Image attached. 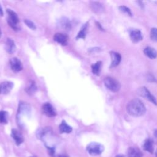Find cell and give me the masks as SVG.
Masks as SVG:
<instances>
[{
	"label": "cell",
	"mask_w": 157,
	"mask_h": 157,
	"mask_svg": "<svg viewBox=\"0 0 157 157\" xmlns=\"http://www.w3.org/2000/svg\"><path fill=\"white\" fill-rule=\"evenodd\" d=\"M126 110L129 115L133 117H140L145 114L146 108L144 103L139 99L131 100L126 106Z\"/></svg>",
	"instance_id": "cell-1"
},
{
	"label": "cell",
	"mask_w": 157,
	"mask_h": 157,
	"mask_svg": "<svg viewBox=\"0 0 157 157\" xmlns=\"http://www.w3.org/2000/svg\"><path fill=\"white\" fill-rule=\"evenodd\" d=\"M6 12L8 14L7 22L9 26L15 31L19 30V18L17 14L14 11L9 9H7L6 10Z\"/></svg>",
	"instance_id": "cell-2"
},
{
	"label": "cell",
	"mask_w": 157,
	"mask_h": 157,
	"mask_svg": "<svg viewBox=\"0 0 157 157\" xmlns=\"http://www.w3.org/2000/svg\"><path fill=\"white\" fill-rule=\"evenodd\" d=\"M104 83L105 86L112 92H117L121 88L120 82L115 78L111 77H105L104 80Z\"/></svg>",
	"instance_id": "cell-3"
},
{
	"label": "cell",
	"mask_w": 157,
	"mask_h": 157,
	"mask_svg": "<svg viewBox=\"0 0 157 157\" xmlns=\"http://www.w3.org/2000/svg\"><path fill=\"white\" fill-rule=\"evenodd\" d=\"M104 150V146L98 142H91L86 147V150L91 155H99Z\"/></svg>",
	"instance_id": "cell-4"
},
{
	"label": "cell",
	"mask_w": 157,
	"mask_h": 157,
	"mask_svg": "<svg viewBox=\"0 0 157 157\" xmlns=\"http://www.w3.org/2000/svg\"><path fill=\"white\" fill-rule=\"evenodd\" d=\"M137 94L141 97L148 100L155 105H157V100L155 97L149 91V90L145 86H142L139 88L137 90Z\"/></svg>",
	"instance_id": "cell-5"
},
{
	"label": "cell",
	"mask_w": 157,
	"mask_h": 157,
	"mask_svg": "<svg viewBox=\"0 0 157 157\" xmlns=\"http://www.w3.org/2000/svg\"><path fill=\"white\" fill-rule=\"evenodd\" d=\"M9 64L11 69L15 72H20L23 69V65L21 61L16 57L11 58L9 61Z\"/></svg>",
	"instance_id": "cell-6"
},
{
	"label": "cell",
	"mask_w": 157,
	"mask_h": 157,
	"mask_svg": "<svg viewBox=\"0 0 157 157\" xmlns=\"http://www.w3.org/2000/svg\"><path fill=\"white\" fill-rule=\"evenodd\" d=\"M129 36L130 39L134 43L139 42L143 39L142 33L140 30L136 29H132L129 30Z\"/></svg>",
	"instance_id": "cell-7"
},
{
	"label": "cell",
	"mask_w": 157,
	"mask_h": 157,
	"mask_svg": "<svg viewBox=\"0 0 157 157\" xmlns=\"http://www.w3.org/2000/svg\"><path fill=\"white\" fill-rule=\"evenodd\" d=\"M42 109L43 113L49 117H55L56 115V113L53 107L48 102H46L44 104H43Z\"/></svg>",
	"instance_id": "cell-8"
},
{
	"label": "cell",
	"mask_w": 157,
	"mask_h": 157,
	"mask_svg": "<svg viewBox=\"0 0 157 157\" xmlns=\"http://www.w3.org/2000/svg\"><path fill=\"white\" fill-rule=\"evenodd\" d=\"M31 113V106L26 102H21L18 109V114L28 115Z\"/></svg>",
	"instance_id": "cell-9"
},
{
	"label": "cell",
	"mask_w": 157,
	"mask_h": 157,
	"mask_svg": "<svg viewBox=\"0 0 157 157\" xmlns=\"http://www.w3.org/2000/svg\"><path fill=\"white\" fill-rule=\"evenodd\" d=\"M53 39L55 42L60 44L62 45H66L67 44L68 40V36L65 34L57 33L55 34L53 36Z\"/></svg>",
	"instance_id": "cell-10"
},
{
	"label": "cell",
	"mask_w": 157,
	"mask_h": 157,
	"mask_svg": "<svg viewBox=\"0 0 157 157\" xmlns=\"http://www.w3.org/2000/svg\"><path fill=\"white\" fill-rule=\"evenodd\" d=\"M90 7L92 11L96 14H101L104 11L103 5L98 1H91L90 2Z\"/></svg>",
	"instance_id": "cell-11"
},
{
	"label": "cell",
	"mask_w": 157,
	"mask_h": 157,
	"mask_svg": "<svg viewBox=\"0 0 157 157\" xmlns=\"http://www.w3.org/2000/svg\"><path fill=\"white\" fill-rule=\"evenodd\" d=\"M13 83L9 81H6L0 84L1 93L4 94H8L13 88Z\"/></svg>",
	"instance_id": "cell-12"
},
{
	"label": "cell",
	"mask_w": 157,
	"mask_h": 157,
	"mask_svg": "<svg viewBox=\"0 0 157 157\" xmlns=\"http://www.w3.org/2000/svg\"><path fill=\"white\" fill-rule=\"evenodd\" d=\"M5 49L6 52L9 54H12L16 50L15 44L13 39L10 38H7L5 42Z\"/></svg>",
	"instance_id": "cell-13"
},
{
	"label": "cell",
	"mask_w": 157,
	"mask_h": 157,
	"mask_svg": "<svg viewBox=\"0 0 157 157\" xmlns=\"http://www.w3.org/2000/svg\"><path fill=\"white\" fill-rule=\"evenodd\" d=\"M11 136L14 139L15 144L17 145H20L24 141V138L21 134L17 129H13L11 131Z\"/></svg>",
	"instance_id": "cell-14"
},
{
	"label": "cell",
	"mask_w": 157,
	"mask_h": 157,
	"mask_svg": "<svg viewBox=\"0 0 157 157\" xmlns=\"http://www.w3.org/2000/svg\"><path fill=\"white\" fill-rule=\"evenodd\" d=\"M110 54L111 59H112L110 67H116L120 64L121 61V56L119 53H117L115 52H110Z\"/></svg>",
	"instance_id": "cell-15"
},
{
	"label": "cell",
	"mask_w": 157,
	"mask_h": 157,
	"mask_svg": "<svg viewBox=\"0 0 157 157\" xmlns=\"http://www.w3.org/2000/svg\"><path fill=\"white\" fill-rule=\"evenodd\" d=\"M128 157H142L143 154L142 151L137 148L131 147L128 148L127 151Z\"/></svg>",
	"instance_id": "cell-16"
},
{
	"label": "cell",
	"mask_w": 157,
	"mask_h": 157,
	"mask_svg": "<svg viewBox=\"0 0 157 157\" xmlns=\"http://www.w3.org/2000/svg\"><path fill=\"white\" fill-rule=\"evenodd\" d=\"M144 54L150 59H155L157 57L156 50L151 47H147L144 50Z\"/></svg>",
	"instance_id": "cell-17"
},
{
	"label": "cell",
	"mask_w": 157,
	"mask_h": 157,
	"mask_svg": "<svg viewBox=\"0 0 157 157\" xmlns=\"http://www.w3.org/2000/svg\"><path fill=\"white\" fill-rule=\"evenodd\" d=\"M143 149L150 153L153 152V141L151 139H147L142 145Z\"/></svg>",
	"instance_id": "cell-18"
},
{
	"label": "cell",
	"mask_w": 157,
	"mask_h": 157,
	"mask_svg": "<svg viewBox=\"0 0 157 157\" xmlns=\"http://www.w3.org/2000/svg\"><path fill=\"white\" fill-rule=\"evenodd\" d=\"M58 24L61 28L65 30H69L71 28V23L66 17H62L59 20Z\"/></svg>",
	"instance_id": "cell-19"
},
{
	"label": "cell",
	"mask_w": 157,
	"mask_h": 157,
	"mask_svg": "<svg viewBox=\"0 0 157 157\" xmlns=\"http://www.w3.org/2000/svg\"><path fill=\"white\" fill-rule=\"evenodd\" d=\"M37 87L36 85V83L33 80H31L29 82L28 86L25 88L26 92L29 95L34 94L37 91Z\"/></svg>",
	"instance_id": "cell-20"
},
{
	"label": "cell",
	"mask_w": 157,
	"mask_h": 157,
	"mask_svg": "<svg viewBox=\"0 0 157 157\" xmlns=\"http://www.w3.org/2000/svg\"><path fill=\"white\" fill-rule=\"evenodd\" d=\"M59 129L61 133H70L72 131V128L67 124L64 120H63L59 124Z\"/></svg>",
	"instance_id": "cell-21"
},
{
	"label": "cell",
	"mask_w": 157,
	"mask_h": 157,
	"mask_svg": "<svg viewBox=\"0 0 157 157\" xmlns=\"http://www.w3.org/2000/svg\"><path fill=\"white\" fill-rule=\"evenodd\" d=\"M88 26V22H86V23H85L82 26V27L80 28V30L79 31L77 37H75L76 39H85V36L86 35V31H87Z\"/></svg>",
	"instance_id": "cell-22"
},
{
	"label": "cell",
	"mask_w": 157,
	"mask_h": 157,
	"mask_svg": "<svg viewBox=\"0 0 157 157\" xmlns=\"http://www.w3.org/2000/svg\"><path fill=\"white\" fill-rule=\"evenodd\" d=\"M102 61H97L96 63L93 64L91 65V70H92V72L96 75H99L101 70V67H102Z\"/></svg>",
	"instance_id": "cell-23"
},
{
	"label": "cell",
	"mask_w": 157,
	"mask_h": 157,
	"mask_svg": "<svg viewBox=\"0 0 157 157\" xmlns=\"http://www.w3.org/2000/svg\"><path fill=\"white\" fill-rule=\"evenodd\" d=\"M118 8H119V10L121 12H123L129 16H132V12H131L130 9L128 8V7H126L125 6H119Z\"/></svg>",
	"instance_id": "cell-24"
},
{
	"label": "cell",
	"mask_w": 157,
	"mask_h": 157,
	"mask_svg": "<svg viewBox=\"0 0 157 157\" xmlns=\"http://www.w3.org/2000/svg\"><path fill=\"white\" fill-rule=\"evenodd\" d=\"M7 112L6 111H0V123H7Z\"/></svg>",
	"instance_id": "cell-25"
},
{
	"label": "cell",
	"mask_w": 157,
	"mask_h": 157,
	"mask_svg": "<svg viewBox=\"0 0 157 157\" xmlns=\"http://www.w3.org/2000/svg\"><path fill=\"white\" fill-rule=\"evenodd\" d=\"M150 38L152 40L157 42V28H153L150 31Z\"/></svg>",
	"instance_id": "cell-26"
},
{
	"label": "cell",
	"mask_w": 157,
	"mask_h": 157,
	"mask_svg": "<svg viewBox=\"0 0 157 157\" xmlns=\"http://www.w3.org/2000/svg\"><path fill=\"white\" fill-rule=\"evenodd\" d=\"M24 22L25 23L26 25V26H28L29 28H31V29H33V30H35L36 29V25L34 23V22H33L32 21L29 20H28V19H25L24 20Z\"/></svg>",
	"instance_id": "cell-27"
},
{
	"label": "cell",
	"mask_w": 157,
	"mask_h": 157,
	"mask_svg": "<svg viewBox=\"0 0 157 157\" xmlns=\"http://www.w3.org/2000/svg\"><path fill=\"white\" fill-rule=\"evenodd\" d=\"M147 79L148 82H157V80H156V78L153 76V75L150 74V73H148L147 74Z\"/></svg>",
	"instance_id": "cell-28"
},
{
	"label": "cell",
	"mask_w": 157,
	"mask_h": 157,
	"mask_svg": "<svg viewBox=\"0 0 157 157\" xmlns=\"http://www.w3.org/2000/svg\"><path fill=\"white\" fill-rule=\"evenodd\" d=\"M47 148H48V151L49 155L51 156H54V155H55V150H54V148H52V147H47Z\"/></svg>",
	"instance_id": "cell-29"
},
{
	"label": "cell",
	"mask_w": 157,
	"mask_h": 157,
	"mask_svg": "<svg viewBox=\"0 0 157 157\" xmlns=\"http://www.w3.org/2000/svg\"><path fill=\"white\" fill-rule=\"evenodd\" d=\"M154 137L156 140V143H157V129H156L154 132Z\"/></svg>",
	"instance_id": "cell-30"
},
{
	"label": "cell",
	"mask_w": 157,
	"mask_h": 157,
	"mask_svg": "<svg viewBox=\"0 0 157 157\" xmlns=\"http://www.w3.org/2000/svg\"><path fill=\"white\" fill-rule=\"evenodd\" d=\"M0 16H3V10L1 4H0Z\"/></svg>",
	"instance_id": "cell-31"
},
{
	"label": "cell",
	"mask_w": 157,
	"mask_h": 157,
	"mask_svg": "<svg viewBox=\"0 0 157 157\" xmlns=\"http://www.w3.org/2000/svg\"><path fill=\"white\" fill-rule=\"evenodd\" d=\"M96 24H97V25H98V26H99V29H101V30H103V29H102V28L101 27V25L99 23H98V22H96Z\"/></svg>",
	"instance_id": "cell-32"
},
{
	"label": "cell",
	"mask_w": 157,
	"mask_h": 157,
	"mask_svg": "<svg viewBox=\"0 0 157 157\" xmlns=\"http://www.w3.org/2000/svg\"><path fill=\"white\" fill-rule=\"evenodd\" d=\"M115 157H126V156L121 154H119V155H117V156H115Z\"/></svg>",
	"instance_id": "cell-33"
},
{
	"label": "cell",
	"mask_w": 157,
	"mask_h": 157,
	"mask_svg": "<svg viewBox=\"0 0 157 157\" xmlns=\"http://www.w3.org/2000/svg\"><path fill=\"white\" fill-rule=\"evenodd\" d=\"M1 34H2V33H1V28H0V37L1 36Z\"/></svg>",
	"instance_id": "cell-34"
},
{
	"label": "cell",
	"mask_w": 157,
	"mask_h": 157,
	"mask_svg": "<svg viewBox=\"0 0 157 157\" xmlns=\"http://www.w3.org/2000/svg\"><path fill=\"white\" fill-rule=\"evenodd\" d=\"M155 155H156V157H157V150L156 151V153H155Z\"/></svg>",
	"instance_id": "cell-35"
}]
</instances>
